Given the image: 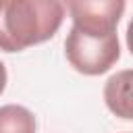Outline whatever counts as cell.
Masks as SVG:
<instances>
[{
  "label": "cell",
  "mask_w": 133,
  "mask_h": 133,
  "mask_svg": "<svg viewBox=\"0 0 133 133\" xmlns=\"http://www.w3.org/2000/svg\"><path fill=\"white\" fill-rule=\"evenodd\" d=\"M73 25L89 33H112L125 12V0H64Z\"/></svg>",
  "instance_id": "3957f363"
},
{
  "label": "cell",
  "mask_w": 133,
  "mask_h": 133,
  "mask_svg": "<svg viewBox=\"0 0 133 133\" xmlns=\"http://www.w3.org/2000/svg\"><path fill=\"white\" fill-rule=\"evenodd\" d=\"M4 87H6V69L2 64V60H0V94L4 91Z\"/></svg>",
  "instance_id": "8992f818"
},
{
  "label": "cell",
  "mask_w": 133,
  "mask_h": 133,
  "mask_svg": "<svg viewBox=\"0 0 133 133\" xmlns=\"http://www.w3.org/2000/svg\"><path fill=\"white\" fill-rule=\"evenodd\" d=\"M104 100L112 114L131 121L133 118V106H131V71H118L112 75L104 85Z\"/></svg>",
  "instance_id": "277c9868"
},
{
  "label": "cell",
  "mask_w": 133,
  "mask_h": 133,
  "mask_svg": "<svg viewBox=\"0 0 133 133\" xmlns=\"http://www.w3.org/2000/svg\"><path fill=\"white\" fill-rule=\"evenodd\" d=\"M0 133H35V116L19 104L0 106Z\"/></svg>",
  "instance_id": "5b68a950"
},
{
  "label": "cell",
  "mask_w": 133,
  "mask_h": 133,
  "mask_svg": "<svg viewBox=\"0 0 133 133\" xmlns=\"http://www.w3.org/2000/svg\"><path fill=\"white\" fill-rule=\"evenodd\" d=\"M62 21L60 0H0V50L21 52L48 42Z\"/></svg>",
  "instance_id": "6da1fadb"
},
{
  "label": "cell",
  "mask_w": 133,
  "mask_h": 133,
  "mask_svg": "<svg viewBox=\"0 0 133 133\" xmlns=\"http://www.w3.org/2000/svg\"><path fill=\"white\" fill-rule=\"evenodd\" d=\"M64 54L75 71L96 77L116 64L121 58V42L116 31L89 33L73 25L64 39Z\"/></svg>",
  "instance_id": "7a4b0ae2"
}]
</instances>
